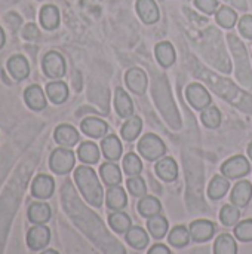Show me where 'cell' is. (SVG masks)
I'll list each match as a JSON object with an SVG mask.
<instances>
[{"label":"cell","instance_id":"6da1fadb","mask_svg":"<svg viewBox=\"0 0 252 254\" xmlns=\"http://www.w3.org/2000/svg\"><path fill=\"white\" fill-rule=\"evenodd\" d=\"M74 182L88 204L97 208L101 207L104 198L102 186L97 177V173L91 167H85V165L79 167L74 171Z\"/></svg>","mask_w":252,"mask_h":254},{"label":"cell","instance_id":"7a4b0ae2","mask_svg":"<svg viewBox=\"0 0 252 254\" xmlns=\"http://www.w3.org/2000/svg\"><path fill=\"white\" fill-rule=\"evenodd\" d=\"M229 40H230V45L233 48V54H235V58L238 61V79L239 82L244 85V86H252V73L251 67H250V61H248V55H247V51L242 45L241 40L236 39V36H229Z\"/></svg>","mask_w":252,"mask_h":254},{"label":"cell","instance_id":"3957f363","mask_svg":"<svg viewBox=\"0 0 252 254\" xmlns=\"http://www.w3.org/2000/svg\"><path fill=\"white\" fill-rule=\"evenodd\" d=\"M76 164V156L71 149L68 147H58L50 153L49 167L55 174L64 176L68 174Z\"/></svg>","mask_w":252,"mask_h":254},{"label":"cell","instance_id":"277c9868","mask_svg":"<svg viewBox=\"0 0 252 254\" xmlns=\"http://www.w3.org/2000/svg\"><path fill=\"white\" fill-rule=\"evenodd\" d=\"M138 152L147 161H157L165 155L166 146L156 134H146L138 143Z\"/></svg>","mask_w":252,"mask_h":254},{"label":"cell","instance_id":"5b68a950","mask_svg":"<svg viewBox=\"0 0 252 254\" xmlns=\"http://www.w3.org/2000/svg\"><path fill=\"white\" fill-rule=\"evenodd\" d=\"M42 68L50 79H61L65 74V60L56 51H49L42 60Z\"/></svg>","mask_w":252,"mask_h":254},{"label":"cell","instance_id":"8992f818","mask_svg":"<svg viewBox=\"0 0 252 254\" xmlns=\"http://www.w3.org/2000/svg\"><path fill=\"white\" fill-rule=\"evenodd\" d=\"M251 167L250 162L245 156L239 155V156H233L230 159H227L223 167H221V173L224 177H227L229 180L233 179H242L250 173Z\"/></svg>","mask_w":252,"mask_h":254},{"label":"cell","instance_id":"52a82bcc","mask_svg":"<svg viewBox=\"0 0 252 254\" xmlns=\"http://www.w3.org/2000/svg\"><path fill=\"white\" fill-rule=\"evenodd\" d=\"M25 241H27V247L31 252H40L49 244L50 231L45 225H34L31 226V229H28Z\"/></svg>","mask_w":252,"mask_h":254},{"label":"cell","instance_id":"ba28073f","mask_svg":"<svg viewBox=\"0 0 252 254\" xmlns=\"http://www.w3.org/2000/svg\"><path fill=\"white\" fill-rule=\"evenodd\" d=\"M186 95L192 107L196 110H205L211 104V95L206 88L201 83H192L186 89Z\"/></svg>","mask_w":252,"mask_h":254},{"label":"cell","instance_id":"9c48e42d","mask_svg":"<svg viewBox=\"0 0 252 254\" xmlns=\"http://www.w3.org/2000/svg\"><path fill=\"white\" fill-rule=\"evenodd\" d=\"M55 182L48 174H39L31 183V195L37 199H49L53 195Z\"/></svg>","mask_w":252,"mask_h":254},{"label":"cell","instance_id":"30bf717a","mask_svg":"<svg viewBox=\"0 0 252 254\" xmlns=\"http://www.w3.org/2000/svg\"><path fill=\"white\" fill-rule=\"evenodd\" d=\"M190 237L195 243H205L214 237L215 225L209 220H195L190 228Z\"/></svg>","mask_w":252,"mask_h":254},{"label":"cell","instance_id":"8fae6325","mask_svg":"<svg viewBox=\"0 0 252 254\" xmlns=\"http://www.w3.org/2000/svg\"><path fill=\"white\" fill-rule=\"evenodd\" d=\"M125 82H126L128 88L138 95L144 94L147 89V74L144 70H141L138 67H132L126 71Z\"/></svg>","mask_w":252,"mask_h":254},{"label":"cell","instance_id":"7c38bea8","mask_svg":"<svg viewBox=\"0 0 252 254\" xmlns=\"http://www.w3.org/2000/svg\"><path fill=\"white\" fill-rule=\"evenodd\" d=\"M156 174L160 180L166 182V183H171V182H175L177 177H178V165L177 162L172 159V158H160L157 162H156Z\"/></svg>","mask_w":252,"mask_h":254},{"label":"cell","instance_id":"4fadbf2b","mask_svg":"<svg viewBox=\"0 0 252 254\" xmlns=\"http://www.w3.org/2000/svg\"><path fill=\"white\" fill-rule=\"evenodd\" d=\"M55 141L61 146V147H73L79 143V132L74 127L62 124L59 127H56L55 129Z\"/></svg>","mask_w":252,"mask_h":254},{"label":"cell","instance_id":"5bb4252c","mask_svg":"<svg viewBox=\"0 0 252 254\" xmlns=\"http://www.w3.org/2000/svg\"><path fill=\"white\" fill-rule=\"evenodd\" d=\"M52 210L46 202H31L27 210V217L33 225H45L50 220Z\"/></svg>","mask_w":252,"mask_h":254},{"label":"cell","instance_id":"9a60e30c","mask_svg":"<svg viewBox=\"0 0 252 254\" xmlns=\"http://www.w3.org/2000/svg\"><path fill=\"white\" fill-rule=\"evenodd\" d=\"M252 198V185L248 180H242L239 183H236V186L233 188L232 190V195H230V201L233 205L242 208V207H247L250 204Z\"/></svg>","mask_w":252,"mask_h":254},{"label":"cell","instance_id":"2e32d148","mask_svg":"<svg viewBox=\"0 0 252 254\" xmlns=\"http://www.w3.org/2000/svg\"><path fill=\"white\" fill-rule=\"evenodd\" d=\"M7 70L15 80H24L30 74V64L24 55H13L7 60Z\"/></svg>","mask_w":252,"mask_h":254},{"label":"cell","instance_id":"e0dca14e","mask_svg":"<svg viewBox=\"0 0 252 254\" xmlns=\"http://www.w3.org/2000/svg\"><path fill=\"white\" fill-rule=\"evenodd\" d=\"M80 128H82V131H83L86 135H89V137H92V138H102V137H105L107 132H108V125H107V122H104V121L100 119V118H86V119L82 122Z\"/></svg>","mask_w":252,"mask_h":254},{"label":"cell","instance_id":"ac0fdd59","mask_svg":"<svg viewBox=\"0 0 252 254\" xmlns=\"http://www.w3.org/2000/svg\"><path fill=\"white\" fill-rule=\"evenodd\" d=\"M101 149H102V153L107 158V161H111V162L119 161L120 156H122V152H123L122 143L114 134H107L102 138Z\"/></svg>","mask_w":252,"mask_h":254},{"label":"cell","instance_id":"d6986e66","mask_svg":"<svg viewBox=\"0 0 252 254\" xmlns=\"http://www.w3.org/2000/svg\"><path fill=\"white\" fill-rule=\"evenodd\" d=\"M24 100L31 110L40 112L46 107V97L43 94V89L37 85H31L24 91Z\"/></svg>","mask_w":252,"mask_h":254},{"label":"cell","instance_id":"ffe728a7","mask_svg":"<svg viewBox=\"0 0 252 254\" xmlns=\"http://www.w3.org/2000/svg\"><path fill=\"white\" fill-rule=\"evenodd\" d=\"M137 12L144 24L159 21V7L154 0H137Z\"/></svg>","mask_w":252,"mask_h":254},{"label":"cell","instance_id":"44dd1931","mask_svg":"<svg viewBox=\"0 0 252 254\" xmlns=\"http://www.w3.org/2000/svg\"><path fill=\"white\" fill-rule=\"evenodd\" d=\"M105 204L110 210L114 211H120L126 207L128 204V196L125 193V190L120 186H113L108 188L107 195H105Z\"/></svg>","mask_w":252,"mask_h":254},{"label":"cell","instance_id":"7402d4cb","mask_svg":"<svg viewBox=\"0 0 252 254\" xmlns=\"http://www.w3.org/2000/svg\"><path fill=\"white\" fill-rule=\"evenodd\" d=\"M114 106L117 110V115L120 118H131L134 113V104L131 97L126 94L123 88H117L114 94Z\"/></svg>","mask_w":252,"mask_h":254},{"label":"cell","instance_id":"603a6c76","mask_svg":"<svg viewBox=\"0 0 252 254\" xmlns=\"http://www.w3.org/2000/svg\"><path fill=\"white\" fill-rule=\"evenodd\" d=\"M100 176H101L102 182L108 188L119 186L120 182H122V171H120V168L114 162H105V164H102L101 168H100Z\"/></svg>","mask_w":252,"mask_h":254},{"label":"cell","instance_id":"cb8c5ba5","mask_svg":"<svg viewBox=\"0 0 252 254\" xmlns=\"http://www.w3.org/2000/svg\"><path fill=\"white\" fill-rule=\"evenodd\" d=\"M39 18L45 30H55L59 25V10L53 4H45L40 9Z\"/></svg>","mask_w":252,"mask_h":254},{"label":"cell","instance_id":"d4e9b609","mask_svg":"<svg viewBox=\"0 0 252 254\" xmlns=\"http://www.w3.org/2000/svg\"><path fill=\"white\" fill-rule=\"evenodd\" d=\"M154 54H156V60L159 61V64L162 67H171L175 63V49L169 42H160L156 45L154 48Z\"/></svg>","mask_w":252,"mask_h":254},{"label":"cell","instance_id":"484cf974","mask_svg":"<svg viewBox=\"0 0 252 254\" xmlns=\"http://www.w3.org/2000/svg\"><path fill=\"white\" fill-rule=\"evenodd\" d=\"M46 94L53 104H62L68 98V86L61 80H53L46 85Z\"/></svg>","mask_w":252,"mask_h":254},{"label":"cell","instance_id":"4316f807","mask_svg":"<svg viewBox=\"0 0 252 254\" xmlns=\"http://www.w3.org/2000/svg\"><path fill=\"white\" fill-rule=\"evenodd\" d=\"M160 211H162V204H160V201L156 196L146 195L138 202V213L143 217L150 219V217H154V216L160 214Z\"/></svg>","mask_w":252,"mask_h":254},{"label":"cell","instance_id":"83f0119b","mask_svg":"<svg viewBox=\"0 0 252 254\" xmlns=\"http://www.w3.org/2000/svg\"><path fill=\"white\" fill-rule=\"evenodd\" d=\"M229 189H230L229 179L224 176H215L208 186V195L212 201H218L229 192Z\"/></svg>","mask_w":252,"mask_h":254},{"label":"cell","instance_id":"f1b7e54d","mask_svg":"<svg viewBox=\"0 0 252 254\" xmlns=\"http://www.w3.org/2000/svg\"><path fill=\"white\" fill-rule=\"evenodd\" d=\"M126 241L131 247H134L137 250H144L149 246V235L143 228L132 226L126 232Z\"/></svg>","mask_w":252,"mask_h":254},{"label":"cell","instance_id":"f546056e","mask_svg":"<svg viewBox=\"0 0 252 254\" xmlns=\"http://www.w3.org/2000/svg\"><path fill=\"white\" fill-rule=\"evenodd\" d=\"M77 155H79V159L85 164H97L100 161V149L95 143L92 141H85L79 146V150H77Z\"/></svg>","mask_w":252,"mask_h":254},{"label":"cell","instance_id":"4dcf8cb0","mask_svg":"<svg viewBox=\"0 0 252 254\" xmlns=\"http://www.w3.org/2000/svg\"><path fill=\"white\" fill-rule=\"evenodd\" d=\"M108 225L110 228L116 232V234H126L131 228V219L128 214L122 213V211H114L108 216Z\"/></svg>","mask_w":252,"mask_h":254},{"label":"cell","instance_id":"1f68e13d","mask_svg":"<svg viewBox=\"0 0 252 254\" xmlns=\"http://www.w3.org/2000/svg\"><path fill=\"white\" fill-rule=\"evenodd\" d=\"M141 128H143V121H141V118H138V116H131V118L123 124V127H122V129H120V134H122V137H123L126 141H134V140L140 135Z\"/></svg>","mask_w":252,"mask_h":254},{"label":"cell","instance_id":"d6a6232c","mask_svg":"<svg viewBox=\"0 0 252 254\" xmlns=\"http://www.w3.org/2000/svg\"><path fill=\"white\" fill-rule=\"evenodd\" d=\"M214 254H238V244L229 234H221L214 244Z\"/></svg>","mask_w":252,"mask_h":254},{"label":"cell","instance_id":"836d02e7","mask_svg":"<svg viewBox=\"0 0 252 254\" xmlns=\"http://www.w3.org/2000/svg\"><path fill=\"white\" fill-rule=\"evenodd\" d=\"M168 226H169L168 220L160 214H157L154 217H150L149 222H147V229L151 234V237L156 238V240H162L168 234Z\"/></svg>","mask_w":252,"mask_h":254},{"label":"cell","instance_id":"e575fe53","mask_svg":"<svg viewBox=\"0 0 252 254\" xmlns=\"http://www.w3.org/2000/svg\"><path fill=\"white\" fill-rule=\"evenodd\" d=\"M192 237H190V231L186 226H175L169 235H168V241L171 246L177 247V249H183L190 243Z\"/></svg>","mask_w":252,"mask_h":254},{"label":"cell","instance_id":"d590c367","mask_svg":"<svg viewBox=\"0 0 252 254\" xmlns=\"http://www.w3.org/2000/svg\"><path fill=\"white\" fill-rule=\"evenodd\" d=\"M215 19L223 28H233L238 22V15L232 7L223 6L215 12Z\"/></svg>","mask_w":252,"mask_h":254},{"label":"cell","instance_id":"8d00e7d4","mask_svg":"<svg viewBox=\"0 0 252 254\" xmlns=\"http://www.w3.org/2000/svg\"><path fill=\"white\" fill-rule=\"evenodd\" d=\"M239 217H241L239 207L233 204L224 205L220 211V220L224 226H236L239 223Z\"/></svg>","mask_w":252,"mask_h":254},{"label":"cell","instance_id":"74e56055","mask_svg":"<svg viewBox=\"0 0 252 254\" xmlns=\"http://www.w3.org/2000/svg\"><path fill=\"white\" fill-rule=\"evenodd\" d=\"M201 119L205 127L214 129V128H218L221 124V113L215 106H211V107H206L205 110H202Z\"/></svg>","mask_w":252,"mask_h":254},{"label":"cell","instance_id":"f35d334b","mask_svg":"<svg viewBox=\"0 0 252 254\" xmlns=\"http://www.w3.org/2000/svg\"><path fill=\"white\" fill-rule=\"evenodd\" d=\"M123 171L129 177L140 176L141 171H143V162H141V159L135 153H128L123 158Z\"/></svg>","mask_w":252,"mask_h":254},{"label":"cell","instance_id":"ab89813d","mask_svg":"<svg viewBox=\"0 0 252 254\" xmlns=\"http://www.w3.org/2000/svg\"><path fill=\"white\" fill-rule=\"evenodd\" d=\"M235 235L242 243H251L252 241V219L239 222L235 226Z\"/></svg>","mask_w":252,"mask_h":254},{"label":"cell","instance_id":"60d3db41","mask_svg":"<svg viewBox=\"0 0 252 254\" xmlns=\"http://www.w3.org/2000/svg\"><path fill=\"white\" fill-rule=\"evenodd\" d=\"M126 188H128V190H129L134 196H146V192H147L146 182H144V179H141L140 176L129 177L128 182H126Z\"/></svg>","mask_w":252,"mask_h":254},{"label":"cell","instance_id":"b9f144b4","mask_svg":"<svg viewBox=\"0 0 252 254\" xmlns=\"http://www.w3.org/2000/svg\"><path fill=\"white\" fill-rule=\"evenodd\" d=\"M195 3L202 12L208 15H212L218 10V0H195Z\"/></svg>","mask_w":252,"mask_h":254},{"label":"cell","instance_id":"7bdbcfd3","mask_svg":"<svg viewBox=\"0 0 252 254\" xmlns=\"http://www.w3.org/2000/svg\"><path fill=\"white\" fill-rule=\"evenodd\" d=\"M239 31L244 37L252 39V15H244L239 19Z\"/></svg>","mask_w":252,"mask_h":254},{"label":"cell","instance_id":"ee69618b","mask_svg":"<svg viewBox=\"0 0 252 254\" xmlns=\"http://www.w3.org/2000/svg\"><path fill=\"white\" fill-rule=\"evenodd\" d=\"M149 254H171V252H169V249H168L166 246H163V244H156V246H153V247L150 249Z\"/></svg>","mask_w":252,"mask_h":254},{"label":"cell","instance_id":"f6af8a7d","mask_svg":"<svg viewBox=\"0 0 252 254\" xmlns=\"http://www.w3.org/2000/svg\"><path fill=\"white\" fill-rule=\"evenodd\" d=\"M4 42H6V36H4V31H3V28L0 27V49L4 46Z\"/></svg>","mask_w":252,"mask_h":254},{"label":"cell","instance_id":"bcb514c9","mask_svg":"<svg viewBox=\"0 0 252 254\" xmlns=\"http://www.w3.org/2000/svg\"><path fill=\"white\" fill-rule=\"evenodd\" d=\"M40 254H59L56 250H43Z\"/></svg>","mask_w":252,"mask_h":254},{"label":"cell","instance_id":"7dc6e473","mask_svg":"<svg viewBox=\"0 0 252 254\" xmlns=\"http://www.w3.org/2000/svg\"><path fill=\"white\" fill-rule=\"evenodd\" d=\"M248 155H250V158H251L252 161V141L250 143V147H248Z\"/></svg>","mask_w":252,"mask_h":254}]
</instances>
